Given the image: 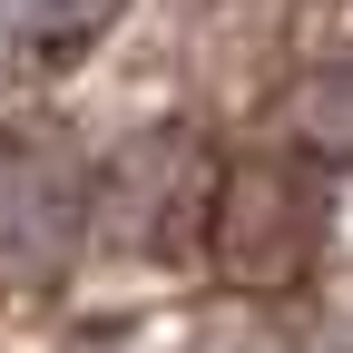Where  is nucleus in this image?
<instances>
[{
    "instance_id": "nucleus-1",
    "label": "nucleus",
    "mask_w": 353,
    "mask_h": 353,
    "mask_svg": "<svg viewBox=\"0 0 353 353\" xmlns=\"http://www.w3.org/2000/svg\"><path fill=\"white\" fill-rule=\"evenodd\" d=\"M99 0H0V50H39V39L79 30Z\"/></svg>"
}]
</instances>
